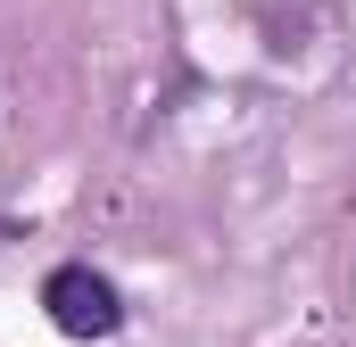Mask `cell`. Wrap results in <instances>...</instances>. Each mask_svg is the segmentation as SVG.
I'll return each instance as SVG.
<instances>
[{
  "label": "cell",
  "instance_id": "obj_1",
  "mask_svg": "<svg viewBox=\"0 0 356 347\" xmlns=\"http://www.w3.org/2000/svg\"><path fill=\"white\" fill-rule=\"evenodd\" d=\"M42 314H50V331L58 339H116L124 331V289L108 281V273H91V264H58L50 281H42Z\"/></svg>",
  "mask_w": 356,
  "mask_h": 347
}]
</instances>
